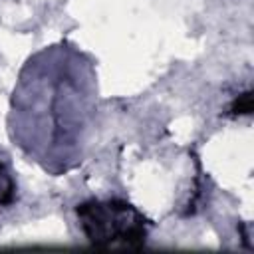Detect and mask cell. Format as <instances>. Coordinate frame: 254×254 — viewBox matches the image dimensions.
I'll list each match as a JSON object with an SVG mask.
<instances>
[{
    "label": "cell",
    "instance_id": "1",
    "mask_svg": "<svg viewBox=\"0 0 254 254\" xmlns=\"http://www.w3.org/2000/svg\"><path fill=\"white\" fill-rule=\"evenodd\" d=\"M89 240L97 244H139L145 240L143 222L135 210L119 202H91L77 208Z\"/></svg>",
    "mask_w": 254,
    "mask_h": 254
}]
</instances>
